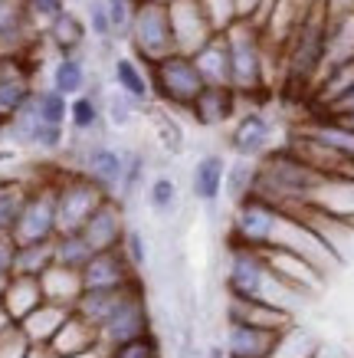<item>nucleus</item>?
<instances>
[{
    "mask_svg": "<svg viewBox=\"0 0 354 358\" xmlns=\"http://www.w3.org/2000/svg\"><path fill=\"white\" fill-rule=\"evenodd\" d=\"M325 181V171L311 168L309 162H302L289 145L272 148L266 158L256 162V185L253 194L269 201V204L282 207V210H295L302 204H311L318 187Z\"/></svg>",
    "mask_w": 354,
    "mask_h": 358,
    "instance_id": "2",
    "label": "nucleus"
},
{
    "mask_svg": "<svg viewBox=\"0 0 354 358\" xmlns=\"http://www.w3.org/2000/svg\"><path fill=\"white\" fill-rule=\"evenodd\" d=\"M177 201H181V187H177L174 178H168V174L148 178V185H145V204H148L151 214L171 217L174 210H177Z\"/></svg>",
    "mask_w": 354,
    "mask_h": 358,
    "instance_id": "38",
    "label": "nucleus"
},
{
    "mask_svg": "<svg viewBox=\"0 0 354 358\" xmlns=\"http://www.w3.org/2000/svg\"><path fill=\"white\" fill-rule=\"evenodd\" d=\"M30 345L33 342L23 336L20 322H13V326H7L0 332V358H23L30 352Z\"/></svg>",
    "mask_w": 354,
    "mask_h": 358,
    "instance_id": "45",
    "label": "nucleus"
},
{
    "mask_svg": "<svg viewBox=\"0 0 354 358\" xmlns=\"http://www.w3.org/2000/svg\"><path fill=\"white\" fill-rule=\"evenodd\" d=\"M108 73H112V86L121 89L125 96L138 99L141 106H151V102H154L148 66L141 63L138 56H131V53H115V59L108 63Z\"/></svg>",
    "mask_w": 354,
    "mask_h": 358,
    "instance_id": "23",
    "label": "nucleus"
},
{
    "mask_svg": "<svg viewBox=\"0 0 354 358\" xmlns=\"http://www.w3.org/2000/svg\"><path fill=\"white\" fill-rule=\"evenodd\" d=\"M325 7L328 10H354V0H325Z\"/></svg>",
    "mask_w": 354,
    "mask_h": 358,
    "instance_id": "53",
    "label": "nucleus"
},
{
    "mask_svg": "<svg viewBox=\"0 0 354 358\" xmlns=\"http://www.w3.org/2000/svg\"><path fill=\"white\" fill-rule=\"evenodd\" d=\"M148 76H151L154 102L171 112H187L193 99L200 96V89L207 86L204 76H200V69H197V63H193V56L177 53V50L161 56L158 63H151Z\"/></svg>",
    "mask_w": 354,
    "mask_h": 358,
    "instance_id": "5",
    "label": "nucleus"
},
{
    "mask_svg": "<svg viewBox=\"0 0 354 358\" xmlns=\"http://www.w3.org/2000/svg\"><path fill=\"white\" fill-rule=\"evenodd\" d=\"M50 86L59 89L63 96H79L92 86V69H89V56L82 53H63L56 56L53 66H50Z\"/></svg>",
    "mask_w": 354,
    "mask_h": 358,
    "instance_id": "25",
    "label": "nucleus"
},
{
    "mask_svg": "<svg viewBox=\"0 0 354 358\" xmlns=\"http://www.w3.org/2000/svg\"><path fill=\"white\" fill-rule=\"evenodd\" d=\"M226 158L220 152H207L193 162L191 171V194L200 201V204L214 207L220 197H223V185H226Z\"/></svg>",
    "mask_w": 354,
    "mask_h": 358,
    "instance_id": "22",
    "label": "nucleus"
},
{
    "mask_svg": "<svg viewBox=\"0 0 354 358\" xmlns=\"http://www.w3.org/2000/svg\"><path fill=\"white\" fill-rule=\"evenodd\" d=\"M318 348H322V342L311 336L309 329L302 326H286L279 332V338H276V348H272V355L269 358H315L318 355Z\"/></svg>",
    "mask_w": 354,
    "mask_h": 358,
    "instance_id": "36",
    "label": "nucleus"
},
{
    "mask_svg": "<svg viewBox=\"0 0 354 358\" xmlns=\"http://www.w3.org/2000/svg\"><path fill=\"white\" fill-rule=\"evenodd\" d=\"M43 46V23L27 0H0V56H33Z\"/></svg>",
    "mask_w": 354,
    "mask_h": 358,
    "instance_id": "10",
    "label": "nucleus"
},
{
    "mask_svg": "<svg viewBox=\"0 0 354 358\" xmlns=\"http://www.w3.org/2000/svg\"><path fill=\"white\" fill-rule=\"evenodd\" d=\"M121 250H125V257L131 260V266H135V270H145V263H148V240H145V234H141L138 227L125 230Z\"/></svg>",
    "mask_w": 354,
    "mask_h": 358,
    "instance_id": "46",
    "label": "nucleus"
},
{
    "mask_svg": "<svg viewBox=\"0 0 354 358\" xmlns=\"http://www.w3.org/2000/svg\"><path fill=\"white\" fill-rule=\"evenodd\" d=\"M66 358H108L105 345H98V348H89V352H79V355H66Z\"/></svg>",
    "mask_w": 354,
    "mask_h": 358,
    "instance_id": "54",
    "label": "nucleus"
},
{
    "mask_svg": "<svg viewBox=\"0 0 354 358\" xmlns=\"http://www.w3.org/2000/svg\"><path fill=\"white\" fill-rule=\"evenodd\" d=\"M7 326H13V319H10V313L3 309V303H0V332H3Z\"/></svg>",
    "mask_w": 354,
    "mask_h": 358,
    "instance_id": "55",
    "label": "nucleus"
},
{
    "mask_svg": "<svg viewBox=\"0 0 354 358\" xmlns=\"http://www.w3.org/2000/svg\"><path fill=\"white\" fill-rule=\"evenodd\" d=\"M253 185H256V162H249V158H233V162L226 164L223 194L230 197L233 204L253 194Z\"/></svg>",
    "mask_w": 354,
    "mask_h": 358,
    "instance_id": "39",
    "label": "nucleus"
},
{
    "mask_svg": "<svg viewBox=\"0 0 354 358\" xmlns=\"http://www.w3.org/2000/svg\"><path fill=\"white\" fill-rule=\"evenodd\" d=\"M102 345V336H98V329L92 326V322H86L82 315H69L66 319V326L56 332V338L50 342V348H53L59 358L66 355H79V352H89V348H98Z\"/></svg>",
    "mask_w": 354,
    "mask_h": 358,
    "instance_id": "28",
    "label": "nucleus"
},
{
    "mask_svg": "<svg viewBox=\"0 0 354 358\" xmlns=\"http://www.w3.org/2000/svg\"><path fill=\"white\" fill-rule=\"evenodd\" d=\"M141 286H145V282H141ZM131 289H138V286H131ZM131 289H82V296H79L73 306V313L82 315L86 322H92V326L98 329L108 315H112V309L121 303V296L131 293Z\"/></svg>",
    "mask_w": 354,
    "mask_h": 358,
    "instance_id": "30",
    "label": "nucleus"
},
{
    "mask_svg": "<svg viewBox=\"0 0 354 358\" xmlns=\"http://www.w3.org/2000/svg\"><path fill=\"white\" fill-rule=\"evenodd\" d=\"M223 33L230 43L233 89L243 102L263 99L272 86H279V53L266 43V33L256 20H236Z\"/></svg>",
    "mask_w": 354,
    "mask_h": 358,
    "instance_id": "1",
    "label": "nucleus"
},
{
    "mask_svg": "<svg viewBox=\"0 0 354 358\" xmlns=\"http://www.w3.org/2000/svg\"><path fill=\"white\" fill-rule=\"evenodd\" d=\"M27 191H30V181L0 178V234H10L13 237V227H17V220H20Z\"/></svg>",
    "mask_w": 354,
    "mask_h": 358,
    "instance_id": "35",
    "label": "nucleus"
},
{
    "mask_svg": "<svg viewBox=\"0 0 354 358\" xmlns=\"http://www.w3.org/2000/svg\"><path fill=\"white\" fill-rule=\"evenodd\" d=\"M145 112H148V106H141L138 99L125 96L121 89L112 86L105 92V125H108V129H118V131L131 129V125H135Z\"/></svg>",
    "mask_w": 354,
    "mask_h": 358,
    "instance_id": "34",
    "label": "nucleus"
},
{
    "mask_svg": "<svg viewBox=\"0 0 354 358\" xmlns=\"http://www.w3.org/2000/svg\"><path fill=\"white\" fill-rule=\"evenodd\" d=\"M105 191L82 171L59 168L56 171V214H59V230H82L89 214L105 201Z\"/></svg>",
    "mask_w": 354,
    "mask_h": 358,
    "instance_id": "7",
    "label": "nucleus"
},
{
    "mask_svg": "<svg viewBox=\"0 0 354 358\" xmlns=\"http://www.w3.org/2000/svg\"><path fill=\"white\" fill-rule=\"evenodd\" d=\"M92 253L96 250H92V243L86 240L82 230H59L53 237V260L59 266H69V270L82 273V266L92 260Z\"/></svg>",
    "mask_w": 354,
    "mask_h": 358,
    "instance_id": "31",
    "label": "nucleus"
},
{
    "mask_svg": "<svg viewBox=\"0 0 354 358\" xmlns=\"http://www.w3.org/2000/svg\"><path fill=\"white\" fill-rule=\"evenodd\" d=\"M89 23L86 17L73 7H66L59 17H53L50 23H43V46H50L56 56L63 53H82L89 46Z\"/></svg>",
    "mask_w": 354,
    "mask_h": 358,
    "instance_id": "18",
    "label": "nucleus"
},
{
    "mask_svg": "<svg viewBox=\"0 0 354 358\" xmlns=\"http://www.w3.org/2000/svg\"><path fill=\"white\" fill-rule=\"evenodd\" d=\"M128 53L138 56L145 66L158 63L161 56L174 53V27H171V10L164 0H138L135 17L128 23Z\"/></svg>",
    "mask_w": 354,
    "mask_h": 358,
    "instance_id": "6",
    "label": "nucleus"
},
{
    "mask_svg": "<svg viewBox=\"0 0 354 358\" xmlns=\"http://www.w3.org/2000/svg\"><path fill=\"white\" fill-rule=\"evenodd\" d=\"M33 99H36L40 119L46 125H69V96H63L59 89H53L46 83V86H36Z\"/></svg>",
    "mask_w": 354,
    "mask_h": 358,
    "instance_id": "40",
    "label": "nucleus"
},
{
    "mask_svg": "<svg viewBox=\"0 0 354 358\" xmlns=\"http://www.w3.org/2000/svg\"><path fill=\"white\" fill-rule=\"evenodd\" d=\"M154 106V102H151ZM148 106V115H151V122H154V131H158V141H161L164 148L171 155H181L184 152V131H181V125H177V119H171L168 112H158V109H151Z\"/></svg>",
    "mask_w": 354,
    "mask_h": 358,
    "instance_id": "43",
    "label": "nucleus"
},
{
    "mask_svg": "<svg viewBox=\"0 0 354 358\" xmlns=\"http://www.w3.org/2000/svg\"><path fill=\"white\" fill-rule=\"evenodd\" d=\"M7 280H10V273H0V299H3V289H7Z\"/></svg>",
    "mask_w": 354,
    "mask_h": 358,
    "instance_id": "57",
    "label": "nucleus"
},
{
    "mask_svg": "<svg viewBox=\"0 0 354 358\" xmlns=\"http://www.w3.org/2000/svg\"><path fill=\"white\" fill-rule=\"evenodd\" d=\"M108 3V13H112V27H115V36L125 43V36H128V23L135 17V7H138V0H105Z\"/></svg>",
    "mask_w": 354,
    "mask_h": 358,
    "instance_id": "47",
    "label": "nucleus"
},
{
    "mask_svg": "<svg viewBox=\"0 0 354 358\" xmlns=\"http://www.w3.org/2000/svg\"><path fill=\"white\" fill-rule=\"evenodd\" d=\"M40 282H43V296L50 303L69 306V309H73L75 299L82 296V273L69 270V266H59V263H53V266L40 276Z\"/></svg>",
    "mask_w": 354,
    "mask_h": 358,
    "instance_id": "29",
    "label": "nucleus"
},
{
    "mask_svg": "<svg viewBox=\"0 0 354 358\" xmlns=\"http://www.w3.org/2000/svg\"><path fill=\"white\" fill-rule=\"evenodd\" d=\"M148 185V155L141 148H128L125 155V174H121V187H118V201L125 207H131V201L138 194H145Z\"/></svg>",
    "mask_w": 354,
    "mask_h": 358,
    "instance_id": "37",
    "label": "nucleus"
},
{
    "mask_svg": "<svg viewBox=\"0 0 354 358\" xmlns=\"http://www.w3.org/2000/svg\"><path fill=\"white\" fill-rule=\"evenodd\" d=\"M239 106H243V99L233 86H204L200 96L191 102L187 115L197 129H226L239 115Z\"/></svg>",
    "mask_w": 354,
    "mask_h": 358,
    "instance_id": "14",
    "label": "nucleus"
},
{
    "mask_svg": "<svg viewBox=\"0 0 354 358\" xmlns=\"http://www.w3.org/2000/svg\"><path fill=\"white\" fill-rule=\"evenodd\" d=\"M102 129H105V89L98 86V79H92L86 92L69 99V135L102 138Z\"/></svg>",
    "mask_w": 354,
    "mask_h": 358,
    "instance_id": "16",
    "label": "nucleus"
},
{
    "mask_svg": "<svg viewBox=\"0 0 354 358\" xmlns=\"http://www.w3.org/2000/svg\"><path fill=\"white\" fill-rule=\"evenodd\" d=\"M10 122V109H3V102H0V125H7Z\"/></svg>",
    "mask_w": 354,
    "mask_h": 358,
    "instance_id": "56",
    "label": "nucleus"
},
{
    "mask_svg": "<svg viewBox=\"0 0 354 358\" xmlns=\"http://www.w3.org/2000/svg\"><path fill=\"white\" fill-rule=\"evenodd\" d=\"M73 0H27V7H30V13L36 17L40 23H50L53 17H59V13L69 7Z\"/></svg>",
    "mask_w": 354,
    "mask_h": 358,
    "instance_id": "49",
    "label": "nucleus"
},
{
    "mask_svg": "<svg viewBox=\"0 0 354 358\" xmlns=\"http://www.w3.org/2000/svg\"><path fill=\"white\" fill-rule=\"evenodd\" d=\"M325 115H334V119H341V115H351L354 112V86L348 89V92H344V96H338L332 102V106H328V109H322Z\"/></svg>",
    "mask_w": 354,
    "mask_h": 358,
    "instance_id": "51",
    "label": "nucleus"
},
{
    "mask_svg": "<svg viewBox=\"0 0 354 358\" xmlns=\"http://www.w3.org/2000/svg\"><path fill=\"white\" fill-rule=\"evenodd\" d=\"M210 358H226L223 348H210Z\"/></svg>",
    "mask_w": 354,
    "mask_h": 358,
    "instance_id": "58",
    "label": "nucleus"
},
{
    "mask_svg": "<svg viewBox=\"0 0 354 358\" xmlns=\"http://www.w3.org/2000/svg\"><path fill=\"white\" fill-rule=\"evenodd\" d=\"M3 309L10 313L13 322H23L33 309H40L46 303L43 296V282L40 276H20V273H10V280H7V289H3Z\"/></svg>",
    "mask_w": 354,
    "mask_h": 358,
    "instance_id": "26",
    "label": "nucleus"
},
{
    "mask_svg": "<svg viewBox=\"0 0 354 358\" xmlns=\"http://www.w3.org/2000/svg\"><path fill=\"white\" fill-rule=\"evenodd\" d=\"M13 253H17V240L10 234H0V273H13Z\"/></svg>",
    "mask_w": 354,
    "mask_h": 358,
    "instance_id": "50",
    "label": "nucleus"
},
{
    "mask_svg": "<svg viewBox=\"0 0 354 358\" xmlns=\"http://www.w3.org/2000/svg\"><path fill=\"white\" fill-rule=\"evenodd\" d=\"M69 315H73L69 306H59V303H50V299H46L40 309H33V313L23 319L20 329L33 345H50V342L56 338V332L66 326Z\"/></svg>",
    "mask_w": 354,
    "mask_h": 358,
    "instance_id": "27",
    "label": "nucleus"
},
{
    "mask_svg": "<svg viewBox=\"0 0 354 358\" xmlns=\"http://www.w3.org/2000/svg\"><path fill=\"white\" fill-rule=\"evenodd\" d=\"M226 322H249L259 329H272L282 332L286 326H292V309L276 303H259V299H226Z\"/></svg>",
    "mask_w": 354,
    "mask_h": 358,
    "instance_id": "21",
    "label": "nucleus"
},
{
    "mask_svg": "<svg viewBox=\"0 0 354 358\" xmlns=\"http://www.w3.org/2000/svg\"><path fill=\"white\" fill-rule=\"evenodd\" d=\"M325 33H328V7L325 0H315L279 53V86L286 92L311 96L325 69Z\"/></svg>",
    "mask_w": 354,
    "mask_h": 358,
    "instance_id": "3",
    "label": "nucleus"
},
{
    "mask_svg": "<svg viewBox=\"0 0 354 358\" xmlns=\"http://www.w3.org/2000/svg\"><path fill=\"white\" fill-rule=\"evenodd\" d=\"M168 10H171L177 53H197L214 33H220L214 23H210V17H207L200 0H168Z\"/></svg>",
    "mask_w": 354,
    "mask_h": 358,
    "instance_id": "13",
    "label": "nucleus"
},
{
    "mask_svg": "<svg viewBox=\"0 0 354 358\" xmlns=\"http://www.w3.org/2000/svg\"><path fill=\"white\" fill-rule=\"evenodd\" d=\"M145 332H154V326H151V309H148V299H145V286H138V289L121 296V303L98 326V336H102V345L112 348V345H121V342H131V338L145 336Z\"/></svg>",
    "mask_w": 354,
    "mask_h": 358,
    "instance_id": "11",
    "label": "nucleus"
},
{
    "mask_svg": "<svg viewBox=\"0 0 354 358\" xmlns=\"http://www.w3.org/2000/svg\"><path fill=\"white\" fill-rule=\"evenodd\" d=\"M23 358H59V355H56L50 345H30V352H27Z\"/></svg>",
    "mask_w": 354,
    "mask_h": 358,
    "instance_id": "52",
    "label": "nucleus"
},
{
    "mask_svg": "<svg viewBox=\"0 0 354 358\" xmlns=\"http://www.w3.org/2000/svg\"><path fill=\"white\" fill-rule=\"evenodd\" d=\"M141 286V270L131 266L125 250H96L82 266V289H131Z\"/></svg>",
    "mask_w": 354,
    "mask_h": 358,
    "instance_id": "12",
    "label": "nucleus"
},
{
    "mask_svg": "<svg viewBox=\"0 0 354 358\" xmlns=\"http://www.w3.org/2000/svg\"><path fill=\"white\" fill-rule=\"evenodd\" d=\"M204 3L207 17H210V23H214L216 30H226L230 23L239 20V13H236V0H200Z\"/></svg>",
    "mask_w": 354,
    "mask_h": 358,
    "instance_id": "48",
    "label": "nucleus"
},
{
    "mask_svg": "<svg viewBox=\"0 0 354 358\" xmlns=\"http://www.w3.org/2000/svg\"><path fill=\"white\" fill-rule=\"evenodd\" d=\"M53 240H30V243H17L13 253V273L20 276H43L53 266Z\"/></svg>",
    "mask_w": 354,
    "mask_h": 358,
    "instance_id": "33",
    "label": "nucleus"
},
{
    "mask_svg": "<svg viewBox=\"0 0 354 358\" xmlns=\"http://www.w3.org/2000/svg\"><path fill=\"white\" fill-rule=\"evenodd\" d=\"M128 207L121 204L118 197H105L102 204L89 214V220L82 224V234L92 243V250H115L121 247L125 240V230H128V217H125Z\"/></svg>",
    "mask_w": 354,
    "mask_h": 358,
    "instance_id": "15",
    "label": "nucleus"
},
{
    "mask_svg": "<svg viewBox=\"0 0 354 358\" xmlns=\"http://www.w3.org/2000/svg\"><path fill=\"white\" fill-rule=\"evenodd\" d=\"M193 56V63L200 69L207 86H233V69H230V43H226V33H214Z\"/></svg>",
    "mask_w": 354,
    "mask_h": 358,
    "instance_id": "24",
    "label": "nucleus"
},
{
    "mask_svg": "<svg viewBox=\"0 0 354 358\" xmlns=\"http://www.w3.org/2000/svg\"><path fill=\"white\" fill-rule=\"evenodd\" d=\"M66 145H69V125H46L40 129L36 135V145H33V152L46 155V158H59L66 152Z\"/></svg>",
    "mask_w": 354,
    "mask_h": 358,
    "instance_id": "44",
    "label": "nucleus"
},
{
    "mask_svg": "<svg viewBox=\"0 0 354 358\" xmlns=\"http://www.w3.org/2000/svg\"><path fill=\"white\" fill-rule=\"evenodd\" d=\"M40 129H43V119H40V109H36V99L30 96L20 109L10 112V122H7V138H10L13 148H33Z\"/></svg>",
    "mask_w": 354,
    "mask_h": 358,
    "instance_id": "32",
    "label": "nucleus"
},
{
    "mask_svg": "<svg viewBox=\"0 0 354 358\" xmlns=\"http://www.w3.org/2000/svg\"><path fill=\"white\" fill-rule=\"evenodd\" d=\"M226 296L233 299H259V303H276L289 309V286L269 270L266 253L256 247H243V243H230L226 250V273H223Z\"/></svg>",
    "mask_w": 354,
    "mask_h": 358,
    "instance_id": "4",
    "label": "nucleus"
},
{
    "mask_svg": "<svg viewBox=\"0 0 354 358\" xmlns=\"http://www.w3.org/2000/svg\"><path fill=\"white\" fill-rule=\"evenodd\" d=\"M279 332L272 329H259L249 322H226L223 352L226 358H269L276 348Z\"/></svg>",
    "mask_w": 354,
    "mask_h": 358,
    "instance_id": "20",
    "label": "nucleus"
},
{
    "mask_svg": "<svg viewBox=\"0 0 354 358\" xmlns=\"http://www.w3.org/2000/svg\"><path fill=\"white\" fill-rule=\"evenodd\" d=\"M86 23H89V33L96 43H108V40H118L115 36V27H112V13H108V3L105 0H86ZM121 43V40H118Z\"/></svg>",
    "mask_w": 354,
    "mask_h": 358,
    "instance_id": "41",
    "label": "nucleus"
},
{
    "mask_svg": "<svg viewBox=\"0 0 354 358\" xmlns=\"http://www.w3.org/2000/svg\"><path fill=\"white\" fill-rule=\"evenodd\" d=\"M276 119L269 115L266 109H243L230 122V131H226V145H230V152L233 158H249V162H259V158H266L272 148H279L276 145Z\"/></svg>",
    "mask_w": 354,
    "mask_h": 358,
    "instance_id": "9",
    "label": "nucleus"
},
{
    "mask_svg": "<svg viewBox=\"0 0 354 358\" xmlns=\"http://www.w3.org/2000/svg\"><path fill=\"white\" fill-rule=\"evenodd\" d=\"M295 131L305 135V138H311V141H318L322 148L334 152L338 158H344V162H354V129L344 125L341 119L318 112V115H311L309 122H302Z\"/></svg>",
    "mask_w": 354,
    "mask_h": 358,
    "instance_id": "19",
    "label": "nucleus"
},
{
    "mask_svg": "<svg viewBox=\"0 0 354 358\" xmlns=\"http://www.w3.org/2000/svg\"><path fill=\"white\" fill-rule=\"evenodd\" d=\"M56 234H59V214H56V174H53V178L30 181L20 220L13 227V240L17 243H30V240H53Z\"/></svg>",
    "mask_w": 354,
    "mask_h": 358,
    "instance_id": "8",
    "label": "nucleus"
},
{
    "mask_svg": "<svg viewBox=\"0 0 354 358\" xmlns=\"http://www.w3.org/2000/svg\"><path fill=\"white\" fill-rule=\"evenodd\" d=\"M108 358H164L161 355V338L154 332H145V336L131 338V342H121V345L105 348Z\"/></svg>",
    "mask_w": 354,
    "mask_h": 358,
    "instance_id": "42",
    "label": "nucleus"
},
{
    "mask_svg": "<svg viewBox=\"0 0 354 358\" xmlns=\"http://www.w3.org/2000/svg\"><path fill=\"white\" fill-rule=\"evenodd\" d=\"M36 92L33 56H0V102L3 109H20Z\"/></svg>",
    "mask_w": 354,
    "mask_h": 358,
    "instance_id": "17",
    "label": "nucleus"
}]
</instances>
